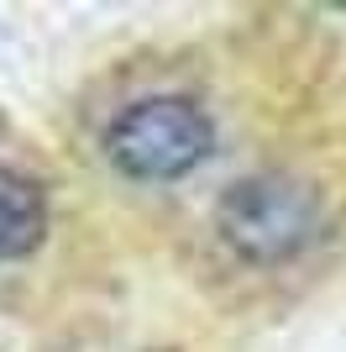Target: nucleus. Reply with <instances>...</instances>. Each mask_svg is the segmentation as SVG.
<instances>
[{
	"label": "nucleus",
	"mask_w": 346,
	"mask_h": 352,
	"mask_svg": "<svg viewBox=\"0 0 346 352\" xmlns=\"http://www.w3.org/2000/svg\"><path fill=\"white\" fill-rule=\"evenodd\" d=\"M216 147L210 116L189 95H152V100L126 105L105 132V153L121 174L131 179H184L200 168Z\"/></svg>",
	"instance_id": "f257e3e1"
},
{
	"label": "nucleus",
	"mask_w": 346,
	"mask_h": 352,
	"mask_svg": "<svg viewBox=\"0 0 346 352\" xmlns=\"http://www.w3.org/2000/svg\"><path fill=\"white\" fill-rule=\"evenodd\" d=\"M320 232V195L299 179L257 174L220 200V236L252 263H278Z\"/></svg>",
	"instance_id": "f03ea898"
},
{
	"label": "nucleus",
	"mask_w": 346,
	"mask_h": 352,
	"mask_svg": "<svg viewBox=\"0 0 346 352\" xmlns=\"http://www.w3.org/2000/svg\"><path fill=\"white\" fill-rule=\"evenodd\" d=\"M47 232V206L43 190L32 184L27 174H16L0 163V263L11 258H27Z\"/></svg>",
	"instance_id": "7ed1b4c3"
}]
</instances>
